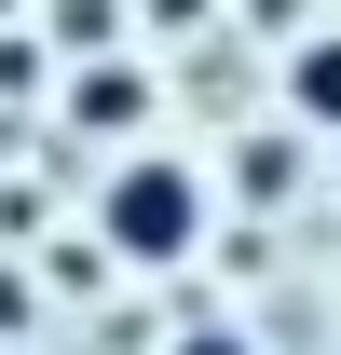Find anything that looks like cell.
Listing matches in <instances>:
<instances>
[{"mask_svg": "<svg viewBox=\"0 0 341 355\" xmlns=\"http://www.w3.org/2000/svg\"><path fill=\"white\" fill-rule=\"evenodd\" d=\"M191 355H246V342H232V328H205V342H191Z\"/></svg>", "mask_w": 341, "mask_h": 355, "instance_id": "obj_4", "label": "cell"}, {"mask_svg": "<svg viewBox=\"0 0 341 355\" xmlns=\"http://www.w3.org/2000/svg\"><path fill=\"white\" fill-rule=\"evenodd\" d=\"M69 110H82V123H137V69H96V83L69 96Z\"/></svg>", "mask_w": 341, "mask_h": 355, "instance_id": "obj_3", "label": "cell"}, {"mask_svg": "<svg viewBox=\"0 0 341 355\" xmlns=\"http://www.w3.org/2000/svg\"><path fill=\"white\" fill-rule=\"evenodd\" d=\"M287 110H300V123H341V42H314L287 69Z\"/></svg>", "mask_w": 341, "mask_h": 355, "instance_id": "obj_2", "label": "cell"}, {"mask_svg": "<svg viewBox=\"0 0 341 355\" xmlns=\"http://www.w3.org/2000/svg\"><path fill=\"white\" fill-rule=\"evenodd\" d=\"M96 219H110L123 260H191V232H205V178H191V164H123Z\"/></svg>", "mask_w": 341, "mask_h": 355, "instance_id": "obj_1", "label": "cell"}]
</instances>
